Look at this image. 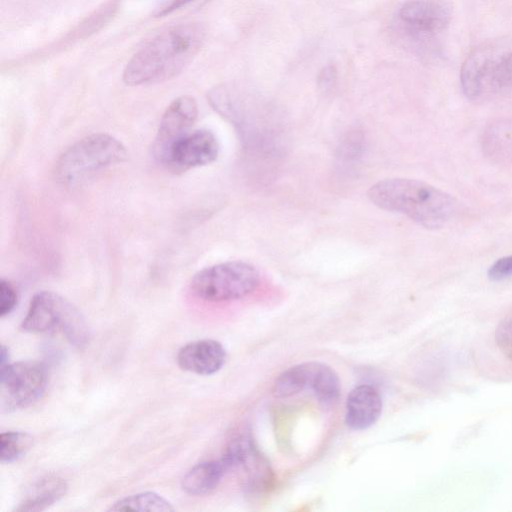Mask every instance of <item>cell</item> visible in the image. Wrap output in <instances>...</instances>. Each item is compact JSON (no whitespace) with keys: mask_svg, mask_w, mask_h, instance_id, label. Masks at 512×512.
<instances>
[{"mask_svg":"<svg viewBox=\"0 0 512 512\" xmlns=\"http://www.w3.org/2000/svg\"><path fill=\"white\" fill-rule=\"evenodd\" d=\"M194 0H170L168 3H166L164 6L161 7L156 13V17H163L166 16L178 9H180L183 6H186L190 2Z\"/></svg>","mask_w":512,"mask_h":512,"instance_id":"cell-25","label":"cell"},{"mask_svg":"<svg viewBox=\"0 0 512 512\" xmlns=\"http://www.w3.org/2000/svg\"><path fill=\"white\" fill-rule=\"evenodd\" d=\"M68 490L65 479L49 475L38 480L14 508L17 512L44 511L63 498Z\"/></svg>","mask_w":512,"mask_h":512,"instance_id":"cell-14","label":"cell"},{"mask_svg":"<svg viewBox=\"0 0 512 512\" xmlns=\"http://www.w3.org/2000/svg\"><path fill=\"white\" fill-rule=\"evenodd\" d=\"M227 358L223 345L213 339H201L183 345L177 352L178 366L197 375H212L225 364Z\"/></svg>","mask_w":512,"mask_h":512,"instance_id":"cell-12","label":"cell"},{"mask_svg":"<svg viewBox=\"0 0 512 512\" xmlns=\"http://www.w3.org/2000/svg\"><path fill=\"white\" fill-rule=\"evenodd\" d=\"M197 115V103L191 96H180L170 103L162 115L154 142L153 151L158 161L175 141L190 131Z\"/></svg>","mask_w":512,"mask_h":512,"instance_id":"cell-11","label":"cell"},{"mask_svg":"<svg viewBox=\"0 0 512 512\" xmlns=\"http://www.w3.org/2000/svg\"><path fill=\"white\" fill-rule=\"evenodd\" d=\"M228 470L222 458L198 463L184 475L182 489L191 496L209 494L219 485Z\"/></svg>","mask_w":512,"mask_h":512,"instance_id":"cell-15","label":"cell"},{"mask_svg":"<svg viewBox=\"0 0 512 512\" xmlns=\"http://www.w3.org/2000/svg\"><path fill=\"white\" fill-rule=\"evenodd\" d=\"M495 340L500 351L512 361V317L506 318L498 324Z\"/></svg>","mask_w":512,"mask_h":512,"instance_id":"cell-21","label":"cell"},{"mask_svg":"<svg viewBox=\"0 0 512 512\" xmlns=\"http://www.w3.org/2000/svg\"><path fill=\"white\" fill-rule=\"evenodd\" d=\"M483 150L488 157L501 163H512V119L489 125L482 138Z\"/></svg>","mask_w":512,"mask_h":512,"instance_id":"cell-16","label":"cell"},{"mask_svg":"<svg viewBox=\"0 0 512 512\" xmlns=\"http://www.w3.org/2000/svg\"><path fill=\"white\" fill-rule=\"evenodd\" d=\"M382 412V399L373 386L362 384L353 388L346 400V425L356 431L377 422Z\"/></svg>","mask_w":512,"mask_h":512,"instance_id":"cell-13","label":"cell"},{"mask_svg":"<svg viewBox=\"0 0 512 512\" xmlns=\"http://www.w3.org/2000/svg\"><path fill=\"white\" fill-rule=\"evenodd\" d=\"M33 445V437L23 431H6L0 434V461L13 463L24 456Z\"/></svg>","mask_w":512,"mask_h":512,"instance_id":"cell-20","label":"cell"},{"mask_svg":"<svg viewBox=\"0 0 512 512\" xmlns=\"http://www.w3.org/2000/svg\"><path fill=\"white\" fill-rule=\"evenodd\" d=\"M109 511L172 512V504L155 492H141L119 499Z\"/></svg>","mask_w":512,"mask_h":512,"instance_id":"cell-18","label":"cell"},{"mask_svg":"<svg viewBox=\"0 0 512 512\" xmlns=\"http://www.w3.org/2000/svg\"><path fill=\"white\" fill-rule=\"evenodd\" d=\"M18 303V293L15 286L6 279L0 281V316L10 314Z\"/></svg>","mask_w":512,"mask_h":512,"instance_id":"cell-22","label":"cell"},{"mask_svg":"<svg viewBox=\"0 0 512 512\" xmlns=\"http://www.w3.org/2000/svg\"><path fill=\"white\" fill-rule=\"evenodd\" d=\"M125 146L106 133H94L69 146L59 156L54 174L63 185H74L95 172L127 159Z\"/></svg>","mask_w":512,"mask_h":512,"instance_id":"cell-4","label":"cell"},{"mask_svg":"<svg viewBox=\"0 0 512 512\" xmlns=\"http://www.w3.org/2000/svg\"><path fill=\"white\" fill-rule=\"evenodd\" d=\"M48 382L45 366L34 361L9 363L0 368L2 405L7 411L26 408L44 394Z\"/></svg>","mask_w":512,"mask_h":512,"instance_id":"cell-7","label":"cell"},{"mask_svg":"<svg viewBox=\"0 0 512 512\" xmlns=\"http://www.w3.org/2000/svg\"><path fill=\"white\" fill-rule=\"evenodd\" d=\"M465 96L476 102L512 93V37L487 40L470 51L460 71Z\"/></svg>","mask_w":512,"mask_h":512,"instance_id":"cell-3","label":"cell"},{"mask_svg":"<svg viewBox=\"0 0 512 512\" xmlns=\"http://www.w3.org/2000/svg\"><path fill=\"white\" fill-rule=\"evenodd\" d=\"M367 196L378 208L403 214L427 229L444 226L456 212L451 195L415 179L381 180L369 188Z\"/></svg>","mask_w":512,"mask_h":512,"instance_id":"cell-2","label":"cell"},{"mask_svg":"<svg viewBox=\"0 0 512 512\" xmlns=\"http://www.w3.org/2000/svg\"><path fill=\"white\" fill-rule=\"evenodd\" d=\"M487 275L493 281H500L512 276V255L496 260L489 268Z\"/></svg>","mask_w":512,"mask_h":512,"instance_id":"cell-23","label":"cell"},{"mask_svg":"<svg viewBox=\"0 0 512 512\" xmlns=\"http://www.w3.org/2000/svg\"><path fill=\"white\" fill-rule=\"evenodd\" d=\"M308 362L294 365L281 372L274 381L272 392L277 398H288L307 389Z\"/></svg>","mask_w":512,"mask_h":512,"instance_id":"cell-19","label":"cell"},{"mask_svg":"<svg viewBox=\"0 0 512 512\" xmlns=\"http://www.w3.org/2000/svg\"><path fill=\"white\" fill-rule=\"evenodd\" d=\"M221 458L229 470L233 468L241 470L247 489L262 491L272 485L274 474L271 466L250 436L239 435L234 438Z\"/></svg>","mask_w":512,"mask_h":512,"instance_id":"cell-9","label":"cell"},{"mask_svg":"<svg viewBox=\"0 0 512 512\" xmlns=\"http://www.w3.org/2000/svg\"><path fill=\"white\" fill-rule=\"evenodd\" d=\"M204 38L199 23L172 26L149 40L128 61L123 81L129 86L169 80L188 66Z\"/></svg>","mask_w":512,"mask_h":512,"instance_id":"cell-1","label":"cell"},{"mask_svg":"<svg viewBox=\"0 0 512 512\" xmlns=\"http://www.w3.org/2000/svg\"><path fill=\"white\" fill-rule=\"evenodd\" d=\"M310 389L324 404L336 401L340 394V380L337 373L327 364L314 361Z\"/></svg>","mask_w":512,"mask_h":512,"instance_id":"cell-17","label":"cell"},{"mask_svg":"<svg viewBox=\"0 0 512 512\" xmlns=\"http://www.w3.org/2000/svg\"><path fill=\"white\" fill-rule=\"evenodd\" d=\"M259 283L256 268L243 261H228L206 267L191 279L192 293L208 302L241 299L252 293Z\"/></svg>","mask_w":512,"mask_h":512,"instance_id":"cell-6","label":"cell"},{"mask_svg":"<svg viewBox=\"0 0 512 512\" xmlns=\"http://www.w3.org/2000/svg\"><path fill=\"white\" fill-rule=\"evenodd\" d=\"M21 328L34 334L60 330L73 346L80 349L90 338L82 313L70 301L51 291H41L33 296Z\"/></svg>","mask_w":512,"mask_h":512,"instance_id":"cell-5","label":"cell"},{"mask_svg":"<svg viewBox=\"0 0 512 512\" xmlns=\"http://www.w3.org/2000/svg\"><path fill=\"white\" fill-rule=\"evenodd\" d=\"M219 154V143L208 129L188 132L175 141L159 161L172 172H185L214 162Z\"/></svg>","mask_w":512,"mask_h":512,"instance_id":"cell-8","label":"cell"},{"mask_svg":"<svg viewBox=\"0 0 512 512\" xmlns=\"http://www.w3.org/2000/svg\"><path fill=\"white\" fill-rule=\"evenodd\" d=\"M9 364V350L5 345L1 346L0 352V368Z\"/></svg>","mask_w":512,"mask_h":512,"instance_id":"cell-26","label":"cell"},{"mask_svg":"<svg viewBox=\"0 0 512 512\" xmlns=\"http://www.w3.org/2000/svg\"><path fill=\"white\" fill-rule=\"evenodd\" d=\"M404 31L415 40H430L444 32L451 9L443 0H409L398 11Z\"/></svg>","mask_w":512,"mask_h":512,"instance_id":"cell-10","label":"cell"},{"mask_svg":"<svg viewBox=\"0 0 512 512\" xmlns=\"http://www.w3.org/2000/svg\"><path fill=\"white\" fill-rule=\"evenodd\" d=\"M337 70L334 65H327L321 69L318 74L317 84L318 88L323 93H329L336 84Z\"/></svg>","mask_w":512,"mask_h":512,"instance_id":"cell-24","label":"cell"}]
</instances>
